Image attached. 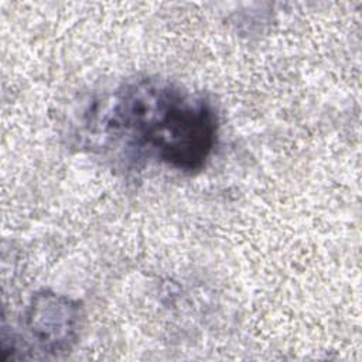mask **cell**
<instances>
[{
    "label": "cell",
    "mask_w": 362,
    "mask_h": 362,
    "mask_svg": "<svg viewBox=\"0 0 362 362\" xmlns=\"http://www.w3.org/2000/svg\"><path fill=\"white\" fill-rule=\"evenodd\" d=\"M88 137L130 163L194 174L211 158L219 122L206 98L158 78L129 79L86 110Z\"/></svg>",
    "instance_id": "1"
},
{
    "label": "cell",
    "mask_w": 362,
    "mask_h": 362,
    "mask_svg": "<svg viewBox=\"0 0 362 362\" xmlns=\"http://www.w3.org/2000/svg\"><path fill=\"white\" fill-rule=\"evenodd\" d=\"M82 327V307L76 300L51 290L35 293L21 318L23 339L16 349L23 359V351L35 352L40 358H58L68 354L78 342ZM14 354V359L17 355Z\"/></svg>",
    "instance_id": "2"
}]
</instances>
